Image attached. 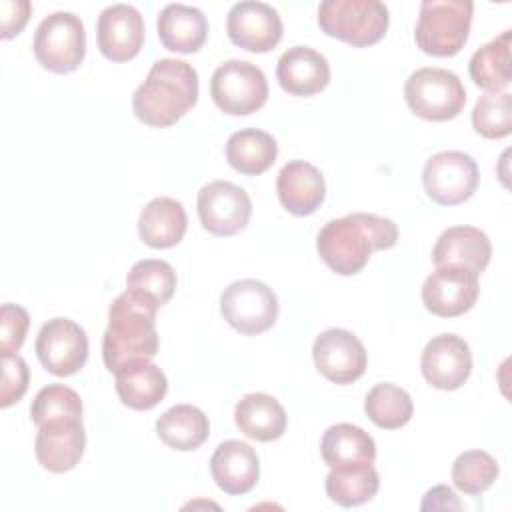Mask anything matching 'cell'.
Here are the masks:
<instances>
[{
    "mask_svg": "<svg viewBox=\"0 0 512 512\" xmlns=\"http://www.w3.org/2000/svg\"><path fill=\"white\" fill-rule=\"evenodd\" d=\"M398 242V228L390 218L354 212L324 224L316 238V250L324 264L340 274H358L372 252L388 250Z\"/></svg>",
    "mask_w": 512,
    "mask_h": 512,
    "instance_id": "obj_1",
    "label": "cell"
},
{
    "mask_svg": "<svg viewBox=\"0 0 512 512\" xmlns=\"http://www.w3.org/2000/svg\"><path fill=\"white\" fill-rule=\"evenodd\" d=\"M198 100V72L176 58H160L132 96V110L152 128L176 124Z\"/></svg>",
    "mask_w": 512,
    "mask_h": 512,
    "instance_id": "obj_2",
    "label": "cell"
},
{
    "mask_svg": "<svg viewBox=\"0 0 512 512\" xmlns=\"http://www.w3.org/2000/svg\"><path fill=\"white\" fill-rule=\"evenodd\" d=\"M156 312L128 290L116 296L108 308V328L102 338V358L110 372L156 356Z\"/></svg>",
    "mask_w": 512,
    "mask_h": 512,
    "instance_id": "obj_3",
    "label": "cell"
},
{
    "mask_svg": "<svg viewBox=\"0 0 512 512\" xmlns=\"http://www.w3.org/2000/svg\"><path fill=\"white\" fill-rule=\"evenodd\" d=\"M472 12L470 0H424L414 30L418 48L438 58L458 54L468 40Z\"/></svg>",
    "mask_w": 512,
    "mask_h": 512,
    "instance_id": "obj_4",
    "label": "cell"
},
{
    "mask_svg": "<svg viewBox=\"0 0 512 512\" xmlns=\"http://www.w3.org/2000/svg\"><path fill=\"white\" fill-rule=\"evenodd\" d=\"M388 24V8L378 0H324L318 6L322 32L356 48L380 42Z\"/></svg>",
    "mask_w": 512,
    "mask_h": 512,
    "instance_id": "obj_5",
    "label": "cell"
},
{
    "mask_svg": "<svg viewBox=\"0 0 512 512\" xmlns=\"http://www.w3.org/2000/svg\"><path fill=\"white\" fill-rule=\"evenodd\" d=\"M408 108L430 122L456 118L466 104V90L460 78L444 68H418L404 84Z\"/></svg>",
    "mask_w": 512,
    "mask_h": 512,
    "instance_id": "obj_6",
    "label": "cell"
},
{
    "mask_svg": "<svg viewBox=\"0 0 512 512\" xmlns=\"http://www.w3.org/2000/svg\"><path fill=\"white\" fill-rule=\"evenodd\" d=\"M34 56L42 68L54 74L74 72L86 54L82 20L72 12H52L36 28Z\"/></svg>",
    "mask_w": 512,
    "mask_h": 512,
    "instance_id": "obj_7",
    "label": "cell"
},
{
    "mask_svg": "<svg viewBox=\"0 0 512 512\" xmlns=\"http://www.w3.org/2000/svg\"><path fill=\"white\" fill-rule=\"evenodd\" d=\"M214 104L230 116H246L260 110L268 100L264 72L248 60H228L210 78Z\"/></svg>",
    "mask_w": 512,
    "mask_h": 512,
    "instance_id": "obj_8",
    "label": "cell"
},
{
    "mask_svg": "<svg viewBox=\"0 0 512 512\" xmlns=\"http://www.w3.org/2000/svg\"><path fill=\"white\" fill-rule=\"evenodd\" d=\"M220 312L234 330L256 336L274 326L278 318V298L264 282L242 278L224 288Z\"/></svg>",
    "mask_w": 512,
    "mask_h": 512,
    "instance_id": "obj_9",
    "label": "cell"
},
{
    "mask_svg": "<svg viewBox=\"0 0 512 512\" xmlns=\"http://www.w3.org/2000/svg\"><path fill=\"white\" fill-rule=\"evenodd\" d=\"M422 184L430 200L442 206H456L468 200L478 184L476 160L458 150H444L428 158L422 170Z\"/></svg>",
    "mask_w": 512,
    "mask_h": 512,
    "instance_id": "obj_10",
    "label": "cell"
},
{
    "mask_svg": "<svg viewBox=\"0 0 512 512\" xmlns=\"http://www.w3.org/2000/svg\"><path fill=\"white\" fill-rule=\"evenodd\" d=\"M198 218L204 230L214 236H234L246 228L252 216L248 192L228 180H214L200 188Z\"/></svg>",
    "mask_w": 512,
    "mask_h": 512,
    "instance_id": "obj_11",
    "label": "cell"
},
{
    "mask_svg": "<svg viewBox=\"0 0 512 512\" xmlns=\"http://www.w3.org/2000/svg\"><path fill=\"white\" fill-rule=\"evenodd\" d=\"M36 356L54 376H72L88 360V336L70 318L48 320L36 336Z\"/></svg>",
    "mask_w": 512,
    "mask_h": 512,
    "instance_id": "obj_12",
    "label": "cell"
},
{
    "mask_svg": "<svg viewBox=\"0 0 512 512\" xmlns=\"http://www.w3.org/2000/svg\"><path fill=\"white\" fill-rule=\"evenodd\" d=\"M312 358L318 372L334 384H352L364 372L368 354L364 344L350 330L328 328L312 344Z\"/></svg>",
    "mask_w": 512,
    "mask_h": 512,
    "instance_id": "obj_13",
    "label": "cell"
},
{
    "mask_svg": "<svg viewBox=\"0 0 512 512\" xmlns=\"http://www.w3.org/2000/svg\"><path fill=\"white\" fill-rule=\"evenodd\" d=\"M226 30L232 44L248 52H270L282 40V18L264 2L244 0L236 2L226 18Z\"/></svg>",
    "mask_w": 512,
    "mask_h": 512,
    "instance_id": "obj_14",
    "label": "cell"
},
{
    "mask_svg": "<svg viewBox=\"0 0 512 512\" xmlns=\"http://www.w3.org/2000/svg\"><path fill=\"white\" fill-rule=\"evenodd\" d=\"M480 294L478 274L456 268H436L422 286V302L428 312L440 318H454L468 312Z\"/></svg>",
    "mask_w": 512,
    "mask_h": 512,
    "instance_id": "obj_15",
    "label": "cell"
},
{
    "mask_svg": "<svg viewBox=\"0 0 512 512\" xmlns=\"http://www.w3.org/2000/svg\"><path fill=\"white\" fill-rule=\"evenodd\" d=\"M424 380L438 390H458L472 372L470 346L456 334H438L422 350Z\"/></svg>",
    "mask_w": 512,
    "mask_h": 512,
    "instance_id": "obj_16",
    "label": "cell"
},
{
    "mask_svg": "<svg viewBox=\"0 0 512 512\" xmlns=\"http://www.w3.org/2000/svg\"><path fill=\"white\" fill-rule=\"evenodd\" d=\"M98 48L112 62L132 60L144 44L142 14L130 4H112L104 8L96 24Z\"/></svg>",
    "mask_w": 512,
    "mask_h": 512,
    "instance_id": "obj_17",
    "label": "cell"
},
{
    "mask_svg": "<svg viewBox=\"0 0 512 512\" xmlns=\"http://www.w3.org/2000/svg\"><path fill=\"white\" fill-rule=\"evenodd\" d=\"M492 244L490 238L474 226H452L444 230L432 250V262L440 266H456L482 274L490 262Z\"/></svg>",
    "mask_w": 512,
    "mask_h": 512,
    "instance_id": "obj_18",
    "label": "cell"
},
{
    "mask_svg": "<svg viewBox=\"0 0 512 512\" xmlns=\"http://www.w3.org/2000/svg\"><path fill=\"white\" fill-rule=\"evenodd\" d=\"M210 472L216 486L226 494H248L260 478V462L256 450L240 440L218 444L210 458Z\"/></svg>",
    "mask_w": 512,
    "mask_h": 512,
    "instance_id": "obj_19",
    "label": "cell"
},
{
    "mask_svg": "<svg viewBox=\"0 0 512 512\" xmlns=\"http://www.w3.org/2000/svg\"><path fill=\"white\" fill-rule=\"evenodd\" d=\"M276 192L282 206L294 216H308L320 208L326 196L322 172L306 160L284 164L276 178Z\"/></svg>",
    "mask_w": 512,
    "mask_h": 512,
    "instance_id": "obj_20",
    "label": "cell"
},
{
    "mask_svg": "<svg viewBox=\"0 0 512 512\" xmlns=\"http://www.w3.org/2000/svg\"><path fill=\"white\" fill-rule=\"evenodd\" d=\"M276 78L292 96H312L330 82V64L324 54L308 46L288 48L276 66Z\"/></svg>",
    "mask_w": 512,
    "mask_h": 512,
    "instance_id": "obj_21",
    "label": "cell"
},
{
    "mask_svg": "<svg viewBox=\"0 0 512 512\" xmlns=\"http://www.w3.org/2000/svg\"><path fill=\"white\" fill-rule=\"evenodd\" d=\"M86 448V432L82 422H68L60 426L38 428L34 452L38 464L52 472L64 474L80 462Z\"/></svg>",
    "mask_w": 512,
    "mask_h": 512,
    "instance_id": "obj_22",
    "label": "cell"
},
{
    "mask_svg": "<svg viewBox=\"0 0 512 512\" xmlns=\"http://www.w3.org/2000/svg\"><path fill=\"white\" fill-rule=\"evenodd\" d=\"M320 454L330 470H354L374 464V438L360 426L342 422L330 426L320 442Z\"/></svg>",
    "mask_w": 512,
    "mask_h": 512,
    "instance_id": "obj_23",
    "label": "cell"
},
{
    "mask_svg": "<svg viewBox=\"0 0 512 512\" xmlns=\"http://www.w3.org/2000/svg\"><path fill=\"white\" fill-rule=\"evenodd\" d=\"M158 38L170 52H198L208 36V20L202 10L186 4H168L158 14Z\"/></svg>",
    "mask_w": 512,
    "mask_h": 512,
    "instance_id": "obj_24",
    "label": "cell"
},
{
    "mask_svg": "<svg viewBox=\"0 0 512 512\" xmlns=\"http://www.w3.org/2000/svg\"><path fill=\"white\" fill-rule=\"evenodd\" d=\"M188 228L184 206L170 198H152L138 216V236L150 248H172L176 246Z\"/></svg>",
    "mask_w": 512,
    "mask_h": 512,
    "instance_id": "obj_25",
    "label": "cell"
},
{
    "mask_svg": "<svg viewBox=\"0 0 512 512\" xmlns=\"http://www.w3.org/2000/svg\"><path fill=\"white\" fill-rule=\"evenodd\" d=\"M114 376L120 402L132 410H150L160 404L168 392V380L162 368L150 360L132 362L114 372Z\"/></svg>",
    "mask_w": 512,
    "mask_h": 512,
    "instance_id": "obj_26",
    "label": "cell"
},
{
    "mask_svg": "<svg viewBox=\"0 0 512 512\" xmlns=\"http://www.w3.org/2000/svg\"><path fill=\"white\" fill-rule=\"evenodd\" d=\"M234 420L240 432L258 442L278 440L286 430V412L282 404L264 392H252L238 400Z\"/></svg>",
    "mask_w": 512,
    "mask_h": 512,
    "instance_id": "obj_27",
    "label": "cell"
},
{
    "mask_svg": "<svg viewBox=\"0 0 512 512\" xmlns=\"http://www.w3.org/2000/svg\"><path fill=\"white\" fill-rule=\"evenodd\" d=\"M156 434L166 446L190 452L206 442L210 422L200 408L192 404H176L156 420Z\"/></svg>",
    "mask_w": 512,
    "mask_h": 512,
    "instance_id": "obj_28",
    "label": "cell"
},
{
    "mask_svg": "<svg viewBox=\"0 0 512 512\" xmlns=\"http://www.w3.org/2000/svg\"><path fill=\"white\" fill-rule=\"evenodd\" d=\"M278 156L276 140L256 128H246L234 132L226 142V160L228 164L246 176H258L266 172Z\"/></svg>",
    "mask_w": 512,
    "mask_h": 512,
    "instance_id": "obj_29",
    "label": "cell"
},
{
    "mask_svg": "<svg viewBox=\"0 0 512 512\" xmlns=\"http://www.w3.org/2000/svg\"><path fill=\"white\" fill-rule=\"evenodd\" d=\"M510 48L512 30H504L500 36L480 46L470 62L468 72L476 86L488 92H504L510 84Z\"/></svg>",
    "mask_w": 512,
    "mask_h": 512,
    "instance_id": "obj_30",
    "label": "cell"
},
{
    "mask_svg": "<svg viewBox=\"0 0 512 512\" xmlns=\"http://www.w3.org/2000/svg\"><path fill=\"white\" fill-rule=\"evenodd\" d=\"M126 290L140 302L158 310L172 298L176 290V272L164 260H140L126 276Z\"/></svg>",
    "mask_w": 512,
    "mask_h": 512,
    "instance_id": "obj_31",
    "label": "cell"
},
{
    "mask_svg": "<svg viewBox=\"0 0 512 512\" xmlns=\"http://www.w3.org/2000/svg\"><path fill=\"white\" fill-rule=\"evenodd\" d=\"M30 418L38 428L82 422V400L64 384H48L32 400Z\"/></svg>",
    "mask_w": 512,
    "mask_h": 512,
    "instance_id": "obj_32",
    "label": "cell"
},
{
    "mask_svg": "<svg viewBox=\"0 0 512 512\" xmlns=\"http://www.w3.org/2000/svg\"><path fill=\"white\" fill-rule=\"evenodd\" d=\"M364 410L368 418L384 430H396L410 422L414 404L410 394L390 382L376 384L364 400Z\"/></svg>",
    "mask_w": 512,
    "mask_h": 512,
    "instance_id": "obj_33",
    "label": "cell"
},
{
    "mask_svg": "<svg viewBox=\"0 0 512 512\" xmlns=\"http://www.w3.org/2000/svg\"><path fill=\"white\" fill-rule=\"evenodd\" d=\"M378 488L380 476L372 464L354 470H330L326 476L328 498L344 508L360 506L372 500Z\"/></svg>",
    "mask_w": 512,
    "mask_h": 512,
    "instance_id": "obj_34",
    "label": "cell"
},
{
    "mask_svg": "<svg viewBox=\"0 0 512 512\" xmlns=\"http://www.w3.org/2000/svg\"><path fill=\"white\" fill-rule=\"evenodd\" d=\"M498 462L484 450H466L452 464L454 486L470 496L486 492L498 478Z\"/></svg>",
    "mask_w": 512,
    "mask_h": 512,
    "instance_id": "obj_35",
    "label": "cell"
},
{
    "mask_svg": "<svg viewBox=\"0 0 512 512\" xmlns=\"http://www.w3.org/2000/svg\"><path fill=\"white\" fill-rule=\"evenodd\" d=\"M474 130L488 138H504L512 130V98L508 92H488L480 96L472 110Z\"/></svg>",
    "mask_w": 512,
    "mask_h": 512,
    "instance_id": "obj_36",
    "label": "cell"
},
{
    "mask_svg": "<svg viewBox=\"0 0 512 512\" xmlns=\"http://www.w3.org/2000/svg\"><path fill=\"white\" fill-rule=\"evenodd\" d=\"M30 372L22 356L10 350H2V388H0V406L8 408L16 404L28 390Z\"/></svg>",
    "mask_w": 512,
    "mask_h": 512,
    "instance_id": "obj_37",
    "label": "cell"
},
{
    "mask_svg": "<svg viewBox=\"0 0 512 512\" xmlns=\"http://www.w3.org/2000/svg\"><path fill=\"white\" fill-rule=\"evenodd\" d=\"M28 312L18 304H2L0 308V350L16 352L28 332Z\"/></svg>",
    "mask_w": 512,
    "mask_h": 512,
    "instance_id": "obj_38",
    "label": "cell"
},
{
    "mask_svg": "<svg viewBox=\"0 0 512 512\" xmlns=\"http://www.w3.org/2000/svg\"><path fill=\"white\" fill-rule=\"evenodd\" d=\"M32 6L28 0H2L0 2V38L8 40L20 34L30 18Z\"/></svg>",
    "mask_w": 512,
    "mask_h": 512,
    "instance_id": "obj_39",
    "label": "cell"
},
{
    "mask_svg": "<svg viewBox=\"0 0 512 512\" xmlns=\"http://www.w3.org/2000/svg\"><path fill=\"white\" fill-rule=\"evenodd\" d=\"M420 508L422 510H460L462 504L452 488L440 484L426 492Z\"/></svg>",
    "mask_w": 512,
    "mask_h": 512,
    "instance_id": "obj_40",
    "label": "cell"
}]
</instances>
